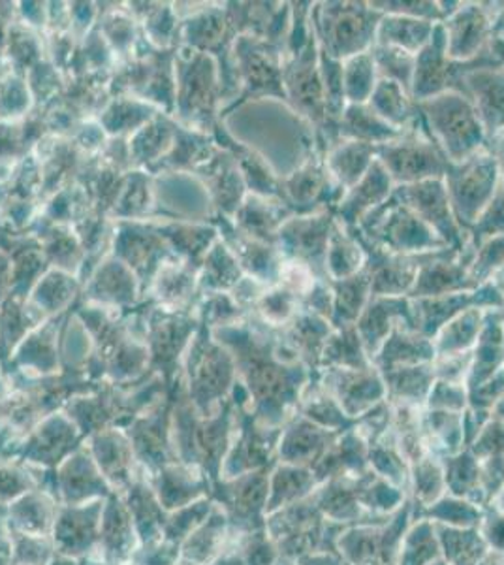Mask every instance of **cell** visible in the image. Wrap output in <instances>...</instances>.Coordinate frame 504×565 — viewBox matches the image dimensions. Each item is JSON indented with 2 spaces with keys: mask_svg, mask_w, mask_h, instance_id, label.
<instances>
[{
  "mask_svg": "<svg viewBox=\"0 0 504 565\" xmlns=\"http://www.w3.org/2000/svg\"><path fill=\"white\" fill-rule=\"evenodd\" d=\"M383 15L364 0L314 2L311 26L320 52L341 63L369 52Z\"/></svg>",
  "mask_w": 504,
  "mask_h": 565,
  "instance_id": "cell-1",
  "label": "cell"
},
{
  "mask_svg": "<svg viewBox=\"0 0 504 565\" xmlns=\"http://www.w3.org/2000/svg\"><path fill=\"white\" fill-rule=\"evenodd\" d=\"M433 140L450 162H461L467 157L485 148L487 136L480 122L479 114L469 98L461 93L448 90L437 97L418 103Z\"/></svg>",
  "mask_w": 504,
  "mask_h": 565,
  "instance_id": "cell-2",
  "label": "cell"
},
{
  "mask_svg": "<svg viewBox=\"0 0 504 565\" xmlns=\"http://www.w3.org/2000/svg\"><path fill=\"white\" fill-rule=\"evenodd\" d=\"M442 181L447 186L453 217L467 232L497 193L501 167L497 159L484 148L461 162L448 161Z\"/></svg>",
  "mask_w": 504,
  "mask_h": 565,
  "instance_id": "cell-3",
  "label": "cell"
},
{
  "mask_svg": "<svg viewBox=\"0 0 504 565\" xmlns=\"http://www.w3.org/2000/svg\"><path fill=\"white\" fill-rule=\"evenodd\" d=\"M377 159L396 186L444 178L448 164L447 154L433 140L423 117L416 127L380 146Z\"/></svg>",
  "mask_w": 504,
  "mask_h": 565,
  "instance_id": "cell-4",
  "label": "cell"
},
{
  "mask_svg": "<svg viewBox=\"0 0 504 565\" xmlns=\"http://www.w3.org/2000/svg\"><path fill=\"white\" fill-rule=\"evenodd\" d=\"M365 239L401 255H421L447 245L418 215L394 196L369 213L356 228Z\"/></svg>",
  "mask_w": 504,
  "mask_h": 565,
  "instance_id": "cell-5",
  "label": "cell"
},
{
  "mask_svg": "<svg viewBox=\"0 0 504 565\" xmlns=\"http://www.w3.org/2000/svg\"><path fill=\"white\" fill-rule=\"evenodd\" d=\"M504 15V2H460L442 21L448 57L471 63L487 53L493 29Z\"/></svg>",
  "mask_w": 504,
  "mask_h": 565,
  "instance_id": "cell-6",
  "label": "cell"
},
{
  "mask_svg": "<svg viewBox=\"0 0 504 565\" xmlns=\"http://www.w3.org/2000/svg\"><path fill=\"white\" fill-rule=\"evenodd\" d=\"M335 218L333 210H320L288 218L277 236V247L285 260L303 264L319 279L332 281L328 277L326 255Z\"/></svg>",
  "mask_w": 504,
  "mask_h": 565,
  "instance_id": "cell-7",
  "label": "cell"
},
{
  "mask_svg": "<svg viewBox=\"0 0 504 565\" xmlns=\"http://www.w3.org/2000/svg\"><path fill=\"white\" fill-rule=\"evenodd\" d=\"M485 61H493L490 53L474 58L471 63H458L448 57L444 26L442 23H437L433 39L429 40V44L416 55L415 77H412L410 95L416 103H421V100H428V98L437 97L448 90L461 93V85H463L467 72Z\"/></svg>",
  "mask_w": 504,
  "mask_h": 565,
  "instance_id": "cell-8",
  "label": "cell"
},
{
  "mask_svg": "<svg viewBox=\"0 0 504 565\" xmlns=\"http://www.w3.org/2000/svg\"><path fill=\"white\" fill-rule=\"evenodd\" d=\"M345 191L328 172L324 154L309 149L305 161L292 174L281 178V200L294 215L333 210L339 206Z\"/></svg>",
  "mask_w": 504,
  "mask_h": 565,
  "instance_id": "cell-9",
  "label": "cell"
},
{
  "mask_svg": "<svg viewBox=\"0 0 504 565\" xmlns=\"http://www.w3.org/2000/svg\"><path fill=\"white\" fill-rule=\"evenodd\" d=\"M392 196L418 215L447 247L455 250L465 247L469 236L453 217L442 178L420 181L412 185H397Z\"/></svg>",
  "mask_w": 504,
  "mask_h": 565,
  "instance_id": "cell-10",
  "label": "cell"
},
{
  "mask_svg": "<svg viewBox=\"0 0 504 565\" xmlns=\"http://www.w3.org/2000/svg\"><path fill=\"white\" fill-rule=\"evenodd\" d=\"M237 65L242 72L245 95L243 97H271L285 103L282 71L285 52L279 45L256 34L245 33L236 45Z\"/></svg>",
  "mask_w": 504,
  "mask_h": 565,
  "instance_id": "cell-11",
  "label": "cell"
},
{
  "mask_svg": "<svg viewBox=\"0 0 504 565\" xmlns=\"http://www.w3.org/2000/svg\"><path fill=\"white\" fill-rule=\"evenodd\" d=\"M319 383L341 405L346 417L357 420L386 402V386L377 367H320Z\"/></svg>",
  "mask_w": 504,
  "mask_h": 565,
  "instance_id": "cell-12",
  "label": "cell"
},
{
  "mask_svg": "<svg viewBox=\"0 0 504 565\" xmlns=\"http://www.w3.org/2000/svg\"><path fill=\"white\" fill-rule=\"evenodd\" d=\"M474 250L476 247L471 242H467L465 247L460 250L450 247L433 250L428 260L421 264L415 287L410 290V300L480 289L469 274Z\"/></svg>",
  "mask_w": 504,
  "mask_h": 565,
  "instance_id": "cell-13",
  "label": "cell"
},
{
  "mask_svg": "<svg viewBox=\"0 0 504 565\" xmlns=\"http://www.w3.org/2000/svg\"><path fill=\"white\" fill-rule=\"evenodd\" d=\"M352 231L356 232L357 238L364 245V270L369 274L373 296H407L409 298L421 264L428 260L433 250L421 253V255H401L365 239L356 228Z\"/></svg>",
  "mask_w": 504,
  "mask_h": 565,
  "instance_id": "cell-14",
  "label": "cell"
},
{
  "mask_svg": "<svg viewBox=\"0 0 504 565\" xmlns=\"http://www.w3.org/2000/svg\"><path fill=\"white\" fill-rule=\"evenodd\" d=\"M412 303V322L415 330L433 340L453 317L460 316L471 308L498 309L503 303V292L493 285H482L480 289L455 292V295L433 296V298H416Z\"/></svg>",
  "mask_w": 504,
  "mask_h": 565,
  "instance_id": "cell-15",
  "label": "cell"
},
{
  "mask_svg": "<svg viewBox=\"0 0 504 565\" xmlns=\"http://www.w3.org/2000/svg\"><path fill=\"white\" fill-rule=\"evenodd\" d=\"M461 95L473 104L487 140L504 129V66L485 61L467 72Z\"/></svg>",
  "mask_w": 504,
  "mask_h": 565,
  "instance_id": "cell-16",
  "label": "cell"
},
{
  "mask_svg": "<svg viewBox=\"0 0 504 565\" xmlns=\"http://www.w3.org/2000/svg\"><path fill=\"white\" fill-rule=\"evenodd\" d=\"M337 437V431L324 430L319 424L311 423L309 418L296 413L294 417L282 426L277 458L282 463L313 469Z\"/></svg>",
  "mask_w": 504,
  "mask_h": 565,
  "instance_id": "cell-17",
  "label": "cell"
},
{
  "mask_svg": "<svg viewBox=\"0 0 504 565\" xmlns=\"http://www.w3.org/2000/svg\"><path fill=\"white\" fill-rule=\"evenodd\" d=\"M399 322H412V303L407 296H373L356 322V332L371 362Z\"/></svg>",
  "mask_w": 504,
  "mask_h": 565,
  "instance_id": "cell-18",
  "label": "cell"
},
{
  "mask_svg": "<svg viewBox=\"0 0 504 565\" xmlns=\"http://www.w3.org/2000/svg\"><path fill=\"white\" fill-rule=\"evenodd\" d=\"M394 189L396 183L377 159L367 170V174L345 191L339 206L335 207V217L346 228H357L369 213L388 202Z\"/></svg>",
  "mask_w": 504,
  "mask_h": 565,
  "instance_id": "cell-19",
  "label": "cell"
},
{
  "mask_svg": "<svg viewBox=\"0 0 504 565\" xmlns=\"http://www.w3.org/2000/svg\"><path fill=\"white\" fill-rule=\"evenodd\" d=\"M332 332V322L303 309L288 324L275 330L282 348L300 360L301 364H305L311 372H319L322 353Z\"/></svg>",
  "mask_w": 504,
  "mask_h": 565,
  "instance_id": "cell-20",
  "label": "cell"
},
{
  "mask_svg": "<svg viewBox=\"0 0 504 565\" xmlns=\"http://www.w3.org/2000/svg\"><path fill=\"white\" fill-rule=\"evenodd\" d=\"M292 215L294 213L288 210L281 199H268L249 193L236 212L237 231L277 247L279 231Z\"/></svg>",
  "mask_w": 504,
  "mask_h": 565,
  "instance_id": "cell-21",
  "label": "cell"
},
{
  "mask_svg": "<svg viewBox=\"0 0 504 565\" xmlns=\"http://www.w3.org/2000/svg\"><path fill=\"white\" fill-rule=\"evenodd\" d=\"M433 340L420 334L409 322H399L384 341L383 348L378 349L373 359V366L377 367L378 372H386L392 367L428 364L433 362Z\"/></svg>",
  "mask_w": 504,
  "mask_h": 565,
  "instance_id": "cell-22",
  "label": "cell"
},
{
  "mask_svg": "<svg viewBox=\"0 0 504 565\" xmlns=\"http://www.w3.org/2000/svg\"><path fill=\"white\" fill-rule=\"evenodd\" d=\"M104 505L93 503L85 505H68L66 511L55 519V545L61 553L68 556L84 554L95 543L98 521H103Z\"/></svg>",
  "mask_w": 504,
  "mask_h": 565,
  "instance_id": "cell-23",
  "label": "cell"
},
{
  "mask_svg": "<svg viewBox=\"0 0 504 565\" xmlns=\"http://www.w3.org/2000/svg\"><path fill=\"white\" fill-rule=\"evenodd\" d=\"M421 436L429 455L439 460L455 457L467 450L465 424L463 413L435 412L421 413Z\"/></svg>",
  "mask_w": 504,
  "mask_h": 565,
  "instance_id": "cell-24",
  "label": "cell"
},
{
  "mask_svg": "<svg viewBox=\"0 0 504 565\" xmlns=\"http://www.w3.org/2000/svg\"><path fill=\"white\" fill-rule=\"evenodd\" d=\"M386 386V402L426 409L429 392L435 385L433 362L399 366L380 372Z\"/></svg>",
  "mask_w": 504,
  "mask_h": 565,
  "instance_id": "cell-25",
  "label": "cell"
},
{
  "mask_svg": "<svg viewBox=\"0 0 504 565\" xmlns=\"http://www.w3.org/2000/svg\"><path fill=\"white\" fill-rule=\"evenodd\" d=\"M504 367V328L498 309H490L479 343L473 349V366L467 377V391L492 380Z\"/></svg>",
  "mask_w": 504,
  "mask_h": 565,
  "instance_id": "cell-26",
  "label": "cell"
},
{
  "mask_svg": "<svg viewBox=\"0 0 504 565\" xmlns=\"http://www.w3.org/2000/svg\"><path fill=\"white\" fill-rule=\"evenodd\" d=\"M377 146L364 141L339 140L324 154L328 172L343 191H348L377 161Z\"/></svg>",
  "mask_w": 504,
  "mask_h": 565,
  "instance_id": "cell-27",
  "label": "cell"
},
{
  "mask_svg": "<svg viewBox=\"0 0 504 565\" xmlns=\"http://www.w3.org/2000/svg\"><path fill=\"white\" fill-rule=\"evenodd\" d=\"M319 479L313 469L292 466V463L277 462L269 473L268 505L266 516L279 511V509L294 505L298 501L305 500L319 489Z\"/></svg>",
  "mask_w": 504,
  "mask_h": 565,
  "instance_id": "cell-28",
  "label": "cell"
},
{
  "mask_svg": "<svg viewBox=\"0 0 504 565\" xmlns=\"http://www.w3.org/2000/svg\"><path fill=\"white\" fill-rule=\"evenodd\" d=\"M367 104L380 119L401 132L412 129L421 121L418 103L409 90L392 79L380 77Z\"/></svg>",
  "mask_w": 504,
  "mask_h": 565,
  "instance_id": "cell-29",
  "label": "cell"
},
{
  "mask_svg": "<svg viewBox=\"0 0 504 565\" xmlns=\"http://www.w3.org/2000/svg\"><path fill=\"white\" fill-rule=\"evenodd\" d=\"M337 132L339 140L364 141L377 148L403 135L380 119L369 104H346L343 116L339 117Z\"/></svg>",
  "mask_w": 504,
  "mask_h": 565,
  "instance_id": "cell-30",
  "label": "cell"
},
{
  "mask_svg": "<svg viewBox=\"0 0 504 565\" xmlns=\"http://www.w3.org/2000/svg\"><path fill=\"white\" fill-rule=\"evenodd\" d=\"M435 25L437 23L431 21L384 13L377 26L375 44L392 45L403 52L418 55L429 44V40L433 39Z\"/></svg>",
  "mask_w": 504,
  "mask_h": 565,
  "instance_id": "cell-31",
  "label": "cell"
},
{
  "mask_svg": "<svg viewBox=\"0 0 504 565\" xmlns=\"http://www.w3.org/2000/svg\"><path fill=\"white\" fill-rule=\"evenodd\" d=\"M330 285L333 295L332 327H356L357 319L373 298L369 274L362 270L356 276L330 281Z\"/></svg>",
  "mask_w": 504,
  "mask_h": 565,
  "instance_id": "cell-32",
  "label": "cell"
},
{
  "mask_svg": "<svg viewBox=\"0 0 504 565\" xmlns=\"http://www.w3.org/2000/svg\"><path fill=\"white\" fill-rule=\"evenodd\" d=\"M365 268V249L356 232L346 228L343 223L335 218L333 223L330 242H328L326 271L328 277L346 279L356 276Z\"/></svg>",
  "mask_w": 504,
  "mask_h": 565,
  "instance_id": "cell-33",
  "label": "cell"
},
{
  "mask_svg": "<svg viewBox=\"0 0 504 565\" xmlns=\"http://www.w3.org/2000/svg\"><path fill=\"white\" fill-rule=\"evenodd\" d=\"M298 413L309 418L311 423L319 424L320 428L337 431V434L348 430V428L356 424V420L346 417L345 412L341 409V405L335 402L332 394L322 388L319 377H317V372L311 375L309 385L305 386V391L301 394Z\"/></svg>",
  "mask_w": 504,
  "mask_h": 565,
  "instance_id": "cell-34",
  "label": "cell"
},
{
  "mask_svg": "<svg viewBox=\"0 0 504 565\" xmlns=\"http://www.w3.org/2000/svg\"><path fill=\"white\" fill-rule=\"evenodd\" d=\"M487 311L490 309L471 308L448 321L433 338L435 356L473 351L482 334Z\"/></svg>",
  "mask_w": 504,
  "mask_h": 565,
  "instance_id": "cell-35",
  "label": "cell"
},
{
  "mask_svg": "<svg viewBox=\"0 0 504 565\" xmlns=\"http://www.w3.org/2000/svg\"><path fill=\"white\" fill-rule=\"evenodd\" d=\"M442 559L448 565H479L480 559L490 553L484 535L479 527H452L435 524Z\"/></svg>",
  "mask_w": 504,
  "mask_h": 565,
  "instance_id": "cell-36",
  "label": "cell"
},
{
  "mask_svg": "<svg viewBox=\"0 0 504 565\" xmlns=\"http://www.w3.org/2000/svg\"><path fill=\"white\" fill-rule=\"evenodd\" d=\"M442 466L447 479V494L463 498L479 508L487 509L480 484V460L471 450H463L455 457L442 460Z\"/></svg>",
  "mask_w": 504,
  "mask_h": 565,
  "instance_id": "cell-37",
  "label": "cell"
},
{
  "mask_svg": "<svg viewBox=\"0 0 504 565\" xmlns=\"http://www.w3.org/2000/svg\"><path fill=\"white\" fill-rule=\"evenodd\" d=\"M447 494V479L442 460L426 455L410 466L409 500L412 511H421L433 505Z\"/></svg>",
  "mask_w": 504,
  "mask_h": 565,
  "instance_id": "cell-38",
  "label": "cell"
},
{
  "mask_svg": "<svg viewBox=\"0 0 504 565\" xmlns=\"http://www.w3.org/2000/svg\"><path fill=\"white\" fill-rule=\"evenodd\" d=\"M442 558L435 524L428 519L412 521L403 535L396 565H431Z\"/></svg>",
  "mask_w": 504,
  "mask_h": 565,
  "instance_id": "cell-39",
  "label": "cell"
},
{
  "mask_svg": "<svg viewBox=\"0 0 504 565\" xmlns=\"http://www.w3.org/2000/svg\"><path fill=\"white\" fill-rule=\"evenodd\" d=\"M485 509L455 495L444 494L433 505L421 511H412V519H428L433 524L452 527H480Z\"/></svg>",
  "mask_w": 504,
  "mask_h": 565,
  "instance_id": "cell-40",
  "label": "cell"
},
{
  "mask_svg": "<svg viewBox=\"0 0 504 565\" xmlns=\"http://www.w3.org/2000/svg\"><path fill=\"white\" fill-rule=\"evenodd\" d=\"M371 364L356 327L333 328L320 367H367Z\"/></svg>",
  "mask_w": 504,
  "mask_h": 565,
  "instance_id": "cell-41",
  "label": "cell"
},
{
  "mask_svg": "<svg viewBox=\"0 0 504 565\" xmlns=\"http://www.w3.org/2000/svg\"><path fill=\"white\" fill-rule=\"evenodd\" d=\"M378 72L371 52L343 61V90L346 104H367L378 84Z\"/></svg>",
  "mask_w": 504,
  "mask_h": 565,
  "instance_id": "cell-42",
  "label": "cell"
},
{
  "mask_svg": "<svg viewBox=\"0 0 504 565\" xmlns=\"http://www.w3.org/2000/svg\"><path fill=\"white\" fill-rule=\"evenodd\" d=\"M256 313L258 321L266 327L279 330L288 322L292 321L301 311L300 298L282 289L279 285L268 287L256 302Z\"/></svg>",
  "mask_w": 504,
  "mask_h": 565,
  "instance_id": "cell-43",
  "label": "cell"
},
{
  "mask_svg": "<svg viewBox=\"0 0 504 565\" xmlns=\"http://www.w3.org/2000/svg\"><path fill=\"white\" fill-rule=\"evenodd\" d=\"M369 52L377 66L378 77L392 79L410 93L412 77H415L416 55L403 52L399 47L378 44L373 45Z\"/></svg>",
  "mask_w": 504,
  "mask_h": 565,
  "instance_id": "cell-44",
  "label": "cell"
},
{
  "mask_svg": "<svg viewBox=\"0 0 504 565\" xmlns=\"http://www.w3.org/2000/svg\"><path fill=\"white\" fill-rule=\"evenodd\" d=\"M371 7L380 13H394V15H405V18H415V20L431 21V23H442L448 15L460 7V2H439V0H371Z\"/></svg>",
  "mask_w": 504,
  "mask_h": 565,
  "instance_id": "cell-45",
  "label": "cell"
},
{
  "mask_svg": "<svg viewBox=\"0 0 504 565\" xmlns=\"http://www.w3.org/2000/svg\"><path fill=\"white\" fill-rule=\"evenodd\" d=\"M320 76H322V87L326 98L328 121L332 122L333 127H337L339 117L343 116L346 108L343 63L320 52Z\"/></svg>",
  "mask_w": 504,
  "mask_h": 565,
  "instance_id": "cell-46",
  "label": "cell"
},
{
  "mask_svg": "<svg viewBox=\"0 0 504 565\" xmlns=\"http://www.w3.org/2000/svg\"><path fill=\"white\" fill-rule=\"evenodd\" d=\"M13 521L21 532L32 537H45L52 526V508L44 503V495H25L10 509Z\"/></svg>",
  "mask_w": 504,
  "mask_h": 565,
  "instance_id": "cell-47",
  "label": "cell"
},
{
  "mask_svg": "<svg viewBox=\"0 0 504 565\" xmlns=\"http://www.w3.org/2000/svg\"><path fill=\"white\" fill-rule=\"evenodd\" d=\"M469 242L479 247L487 239L501 238L504 236V186L498 183L497 193L492 202L482 210L473 225L467 231Z\"/></svg>",
  "mask_w": 504,
  "mask_h": 565,
  "instance_id": "cell-48",
  "label": "cell"
},
{
  "mask_svg": "<svg viewBox=\"0 0 504 565\" xmlns=\"http://www.w3.org/2000/svg\"><path fill=\"white\" fill-rule=\"evenodd\" d=\"M504 266V236L501 238L487 239L474 250L473 263H471V279L476 287L487 285L497 277Z\"/></svg>",
  "mask_w": 504,
  "mask_h": 565,
  "instance_id": "cell-49",
  "label": "cell"
},
{
  "mask_svg": "<svg viewBox=\"0 0 504 565\" xmlns=\"http://www.w3.org/2000/svg\"><path fill=\"white\" fill-rule=\"evenodd\" d=\"M471 366H473V351L437 354L433 359L435 380L452 383V385H465Z\"/></svg>",
  "mask_w": 504,
  "mask_h": 565,
  "instance_id": "cell-50",
  "label": "cell"
},
{
  "mask_svg": "<svg viewBox=\"0 0 504 565\" xmlns=\"http://www.w3.org/2000/svg\"><path fill=\"white\" fill-rule=\"evenodd\" d=\"M469 407V392L465 385H452L444 381H435L429 392L426 409L435 412L465 413Z\"/></svg>",
  "mask_w": 504,
  "mask_h": 565,
  "instance_id": "cell-51",
  "label": "cell"
},
{
  "mask_svg": "<svg viewBox=\"0 0 504 565\" xmlns=\"http://www.w3.org/2000/svg\"><path fill=\"white\" fill-rule=\"evenodd\" d=\"M467 392H469V407L467 409L492 415L493 407L504 396V367L498 370L492 380L484 381L482 385L469 388Z\"/></svg>",
  "mask_w": 504,
  "mask_h": 565,
  "instance_id": "cell-52",
  "label": "cell"
},
{
  "mask_svg": "<svg viewBox=\"0 0 504 565\" xmlns=\"http://www.w3.org/2000/svg\"><path fill=\"white\" fill-rule=\"evenodd\" d=\"M469 450L479 460L490 457H504V423L490 418L480 431Z\"/></svg>",
  "mask_w": 504,
  "mask_h": 565,
  "instance_id": "cell-53",
  "label": "cell"
},
{
  "mask_svg": "<svg viewBox=\"0 0 504 565\" xmlns=\"http://www.w3.org/2000/svg\"><path fill=\"white\" fill-rule=\"evenodd\" d=\"M301 309L314 313V316L324 317V319L332 322L333 295L330 281L319 279L314 282L313 289L301 298Z\"/></svg>",
  "mask_w": 504,
  "mask_h": 565,
  "instance_id": "cell-54",
  "label": "cell"
},
{
  "mask_svg": "<svg viewBox=\"0 0 504 565\" xmlns=\"http://www.w3.org/2000/svg\"><path fill=\"white\" fill-rule=\"evenodd\" d=\"M479 530L492 551L504 554V513L490 505L484 511V519L480 522Z\"/></svg>",
  "mask_w": 504,
  "mask_h": 565,
  "instance_id": "cell-55",
  "label": "cell"
},
{
  "mask_svg": "<svg viewBox=\"0 0 504 565\" xmlns=\"http://www.w3.org/2000/svg\"><path fill=\"white\" fill-rule=\"evenodd\" d=\"M296 562H298V565H346L345 559L339 556L337 551H319V553L305 554Z\"/></svg>",
  "mask_w": 504,
  "mask_h": 565,
  "instance_id": "cell-56",
  "label": "cell"
},
{
  "mask_svg": "<svg viewBox=\"0 0 504 565\" xmlns=\"http://www.w3.org/2000/svg\"><path fill=\"white\" fill-rule=\"evenodd\" d=\"M485 148H487V151L497 159L498 167H501V170L504 168V129L498 130L497 135H493L490 140H487V143H485Z\"/></svg>",
  "mask_w": 504,
  "mask_h": 565,
  "instance_id": "cell-57",
  "label": "cell"
},
{
  "mask_svg": "<svg viewBox=\"0 0 504 565\" xmlns=\"http://www.w3.org/2000/svg\"><path fill=\"white\" fill-rule=\"evenodd\" d=\"M492 505H493V508L498 509V511H501V513H504V487H503V490H501V492H498L497 498H495V500H493Z\"/></svg>",
  "mask_w": 504,
  "mask_h": 565,
  "instance_id": "cell-58",
  "label": "cell"
},
{
  "mask_svg": "<svg viewBox=\"0 0 504 565\" xmlns=\"http://www.w3.org/2000/svg\"><path fill=\"white\" fill-rule=\"evenodd\" d=\"M492 282L504 295V266L503 268H501V271H498L497 277H495V279H493Z\"/></svg>",
  "mask_w": 504,
  "mask_h": 565,
  "instance_id": "cell-59",
  "label": "cell"
},
{
  "mask_svg": "<svg viewBox=\"0 0 504 565\" xmlns=\"http://www.w3.org/2000/svg\"><path fill=\"white\" fill-rule=\"evenodd\" d=\"M274 565H298L296 559L279 558Z\"/></svg>",
  "mask_w": 504,
  "mask_h": 565,
  "instance_id": "cell-60",
  "label": "cell"
},
{
  "mask_svg": "<svg viewBox=\"0 0 504 565\" xmlns=\"http://www.w3.org/2000/svg\"><path fill=\"white\" fill-rule=\"evenodd\" d=\"M431 565H448V564H447V562H444V559L439 558V559H437V562H433V564H431Z\"/></svg>",
  "mask_w": 504,
  "mask_h": 565,
  "instance_id": "cell-61",
  "label": "cell"
},
{
  "mask_svg": "<svg viewBox=\"0 0 504 565\" xmlns=\"http://www.w3.org/2000/svg\"><path fill=\"white\" fill-rule=\"evenodd\" d=\"M501 183H503L504 186V168L501 170Z\"/></svg>",
  "mask_w": 504,
  "mask_h": 565,
  "instance_id": "cell-62",
  "label": "cell"
}]
</instances>
